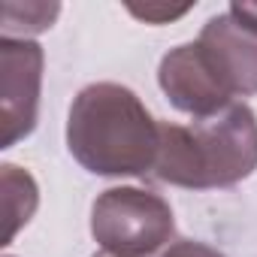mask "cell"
<instances>
[{"mask_svg":"<svg viewBox=\"0 0 257 257\" xmlns=\"http://www.w3.org/2000/svg\"><path fill=\"white\" fill-rule=\"evenodd\" d=\"M254 170L257 115L248 103H233L224 112L191 124L161 121L152 179L185 191H215L245 182Z\"/></svg>","mask_w":257,"mask_h":257,"instance_id":"obj_2","label":"cell"},{"mask_svg":"<svg viewBox=\"0 0 257 257\" xmlns=\"http://www.w3.org/2000/svg\"><path fill=\"white\" fill-rule=\"evenodd\" d=\"M91 236L109 257H161L176 242V215L161 194L121 185L94 200Z\"/></svg>","mask_w":257,"mask_h":257,"instance_id":"obj_3","label":"cell"},{"mask_svg":"<svg viewBox=\"0 0 257 257\" xmlns=\"http://www.w3.org/2000/svg\"><path fill=\"white\" fill-rule=\"evenodd\" d=\"M91 257H109V254H103V251H97V254H91Z\"/></svg>","mask_w":257,"mask_h":257,"instance_id":"obj_12","label":"cell"},{"mask_svg":"<svg viewBox=\"0 0 257 257\" xmlns=\"http://www.w3.org/2000/svg\"><path fill=\"white\" fill-rule=\"evenodd\" d=\"M7 257H13V254H7Z\"/></svg>","mask_w":257,"mask_h":257,"instance_id":"obj_13","label":"cell"},{"mask_svg":"<svg viewBox=\"0 0 257 257\" xmlns=\"http://www.w3.org/2000/svg\"><path fill=\"white\" fill-rule=\"evenodd\" d=\"M61 13V4H40V0H7L4 4V37L10 40H31L34 34H43L55 25Z\"/></svg>","mask_w":257,"mask_h":257,"instance_id":"obj_8","label":"cell"},{"mask_svg":"<svg viewBox=\"0 0 257 257\" xmlns=\"http://www.w3.org/2000/svg\"><path fill=\"white\" fill-rule=\"evenodd\" d=\"M0 188H4V212H7L4 245H10L19 236V230L34 218V212L40 206V188H37L34 176L16 164L0 167Z\"/></svg>","mask_w":257,"mask_h":257,"instance_id":"obj_7","label":"cell"},{"mask_svg":"<svg viewBox=\"0 0 257 257\" xmlns=\"http://www.w3.org/2000/svg\"><path fill=\"white\" fill-rule=\"evenodd\" d=\"M230 13L257 31V4H230Z\"/></svg>","mask_w":257,"mask_h":257,"instance_id":"obj_11","label":"cell"},{"mask_svg":"<svg viewBox=\"0 0 257 257\" xmlns=\"http://www.w3.org/2000/svg\"><path fill=\"white\" fill-rule=\"evenodd\" d=\"M161 146V121L118 82L85 85L67 115V149L73 161L106 179L152 176Z\"/></svg>","mask_w":257,"mask_h":257,"instance_id":"obj_1","label":"cell"},{"mask_svg":"<svg viewBox=\"0 0 257 257\" xmlns=\"http://www.w3.org/2000/svg\"><path fill=\"white\" fill-rule=\"evenodd\" d=\"M197 43L233 97L257 94V31L251 25L227 10L203 25Z\"/></svg>","mask_w":257,"mask_h":257,"instance_id":"obj_6","label":"cell"},{"mask_svg":"<svg viewBox=\"0 0 257 257\" xmlns=\"http://www.w3.org/2000/svg\"><path fill=\"white\" fill-rule=\"evenodd\" d=\"M191 7H131V16L143 19L146 25H167L173 19H182Z\"/></svg>","mask_w":257,"mask_h":257,"instance_id":"obj_10","label":"cell"},{"mask_svg":"<svg viewBox=\"0 0 257 257\" xmlns=\"http://www.w3.org/2000/svg\"><path fill=\"white\" fill-rule=\"evenodd\" d=\"M161 257H224V254L206 242H197V239H176L164 248Z\"/></svg>","mask_w":257,"mask_h":257,"instance_id":"obj_9","label":"cell"},{"mask_svg":"<svg viewBox=\"0 0 257 257\" xmlns=\"http://www.w3.org/2000/svg\"><path fill=\"white\" fill-rule=\"evenodd\" d=\"M43 67L46 52L37 40L0 37V115H4L0 149H13L34 134L40 118Z\"/></svg>","mask_w":257,"mask_h":257,"instance_id":"obj_4","label":"cell"},{"mask_svg":"<svg viewBox=\"0 0 257 257\" xmlns=\"http://www.w3.org/2000/svg\"><path fill=\"white\" fill-rule=\"evenodd\" d=\"M158 82H161V91L167 94V100L179 112L191 115L194 121L212 118L236 103L233 94L227 91V85L218 79V73L209 64L200 43H182V46L170 49L161 58Z\"/></svg>","mask_w":257,"mask_h":257,"instance_id":"obj_5","label":"cell"}]
</instances>
